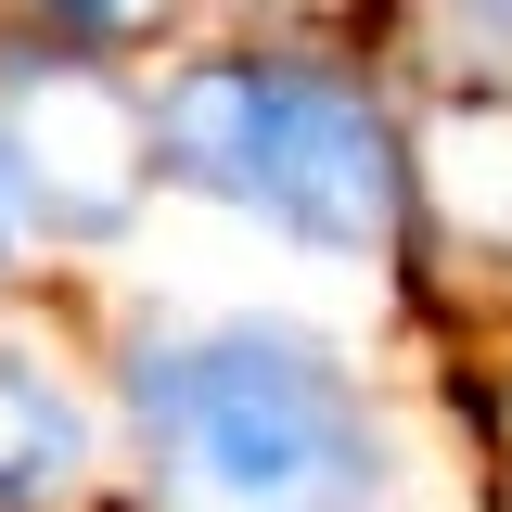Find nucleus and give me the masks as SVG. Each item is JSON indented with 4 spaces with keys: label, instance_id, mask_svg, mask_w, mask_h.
Here are the masks:
<instances>
[{
    "label": "nucleus",
    "instance_id": "nucleus-3",
    "mask_svg": "<svg viewBox=\"0 0 512 512\" xmlns=\"http://www.w3.org/2000/svg\"><path fill=\"white\" fill-rule=\"evenodd\" d=\"M77 461H90V423H77V397H64L26 346H0V512H39L77 487Z\"/></svg>",
    "mask_w": 512,
    "mask_h": 512
},
{
    "label": "nucleus",
    "instance_id": "nucleus-2",
    "mask_svg": "<svg viewBox=\"0 0 512 512\" xmlns=\"http://www.w3.org/2000/svg\"><path fill=\"white\" fill-rule=\"evenodd\" d=\"M141 116H154V180H192L218 205H244V218H269V231L320 244V256H372L397 231V141L320 64L205 52Z\"/></svg>",
    "mask_w": 512,
    "mask_h": 512
},
{
    "label": "nucleus",
    "instance_id": "nucleus-1",
    "mask_svg": "<svg viewBox=\"0 0 512 512\" xmlns=\"http://www.w3.org/2000/svg\"><path fill=\"white\" fill-rule=\"evenodd\" d=\"M128 410L167 512H372L384 448L295 320H218L128 359Z\"/></svg>",
    "mask_w": 512,
    "mask_h": 512
},
{
    "label": "nucleus",
    "instance_id": "nucleus-5",
    "mask_svg": "<svg viewBox=\"0 0 512 512\" xmlns=\"http://www.w3.org/2000/svg\"><path fill=\"white\" fill-rule=\"evenodd\" d=\"M474 13H487V26H512V0H474Z\"/></svg>",
    "mask_w": 512,
    "mask_h": 512
},
{
    "label": "nucleus",
    "instance_id": "nucleus-4",
    "mask_svg": "<svg viewBox=\"0 0 512 512\" xmlns=\"http://www.w3.org/2000/svg\"><path fill=\"white\" fill-rule=\"evenodd\" d=\"M52 26H77V39H128V26H154L167 0H39Z\"/></svg>",
    "mask_w": 512,
    "mask_h": 512
},
{
    "label": "nucleus",
    "instance_id": "nucleus-6",
    "mask_svg": "<svg viewBox=\"0 0 512 512\" xmlns=\"http://www.w3.org/2000/svg\"><path fill=\"white\" fill-rule=\"evenodd\" d=\"M0 231H13V192H0Z\"/></svg>",
    "mask_w": 512,
    "mask_h": 512
}]
</instances>
